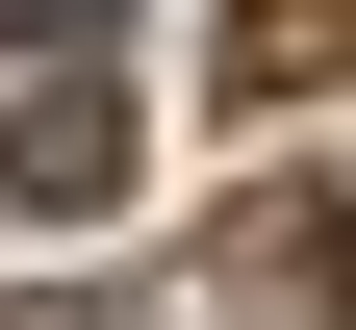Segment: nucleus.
Here are the masks:
<instances>
[{"instance_id":"nucleus-2","label":"nucleus","mask_w":356,"mask_h":330,"mask_svg":"<svg viewBox=\"0 0 356 330\" xmlns=\"http://www.w3.org/2000/svg\"><path fill=\"white\" fill-rule=\"evenodd\" d=\"M0 204H127V51H51V102L0 127Z\"/></svg>"},{"instance_id":"nucleus-1","label":"nucleus","mask_w":356,"mask_h":330,"mask_svg":"<svg viewBox=\"0 0 356 330\" xmlns=\"http://www.w3.org/2000/svg\"><path fill=\"white\" fill-rule=\"evenodd\" d=\"M229 330H356V204L331 178H280V204L229 229Z\"/></svg>"},{"instance_id":"nucleus-3","label":"nucleus","mask_w":356,"mask_h":330,"mask_svg":"<svg viewBox=\"0 0 356 330\" xmlns=\"http://www.w3.org/2000/svg\"><path fill=\"white\" fill-rule=\"evenodd\" d=\"M356 51V0H229V102H280V76H331Z\"/></svg>"}]
</instances>
